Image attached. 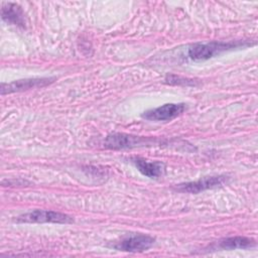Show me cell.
I'll list each match as a JSON object with an SVG mask.
<instances>
[{
	"instance_id": "1",
	"label": "cell",
	"mask_w": 258,
	"mask_h": 258,
	"mask_svg": "<svg viewBox=\"0 0 258 258\" xmlns=\"http://www.w3.org/2000/svg\"><path fill=\"white\" fill-rule=\"evenodd\" d=\"M255 42L249 40H235V41H210L207 43L198 42L188 47L187 55L192 60H206L224 51L247 47L254 45Z\"/></svg>"
},
{
	"instance_id": "2",
	"label": "cell",
	"mask_w": 258,
	"mask_h": 258,
	"mask_svg": "<svg viewBox=\"0 0 258 258\" xmlns=\"http://www.w3.org/2000/svg\"><path fill=\"white\" fill-rule=\"evenodd\" d=\"M152 139L141 137V136H135L131 134L126 133H120V132H114L111 134H108L102 145L107 149H126V148H133L136 146H141L145 144H150Z\"/></svg>"
},
{
	"instance_id": "3",
	"label": "cell",
	"mask_w": 258,
	"mask_h": 258,
	"mask_svg": "<svg viewBox=\"0 0 258 258\" xmlns=\"http://www.w3.org/2000/svg\"><path fill=\"white\" fill-rule=\"evenodd\" d=\"M17 223H56V224H71L74 219L63 213L49 211V210H34L16 219Z\"/></svg>"
},
{
	"instance_id": "4",
	"label": "cell",
	"mask_w": 258,
	"mask_h": 258,
	"mask_svg": "<svg viewBox=\"0 0 258 258\" xmlns=\"http://www.w3.org/2000/svg\"><path fill=\"white\" fill-rule=\"evenodd\" d=\"M229 177L227 175H210L199 178L195 181H188L176 184L174 189L179 192H188V194H199L201 191L215 188L223 185L227 182Z\"/></svg>"
},
{
	"instance_id": "5",
	"label": "cell",
	"mask_w": 258,
	"mask_h": 258,
	"mask_svg": "<svg viewBox=\"0 0 258 258\" xmlns=\"http://www.w3.org/2000/svg\"><path fill=\"white\" fill-rule=\"evenodd\" d=\"M155 238L145 234H131L117 242L113 248L123 252H143L153 246Z\"/></svg>"
},
{
	"instance_id": "6",
	"label": "cell",
	"mask_w": 258,
	"mask_h": 258,
	"mask_svg": "<svg viewBox=\"0 0 258 258\" xmlns=\"http://www.w3.org/2000/svg\"><path fill=\"white\" fill-rule=\"evenodd\" d=\"M186 106L184 103H167L154 109L145 111L141 116L149 121H170L181 115Z\"/></svg>"
},
{
	"instance_id": "7",
	"label": "cell",
	"mask_w": 258,
	"mask_h": 258,
	"mask_svg": "<svg viewBox=\"0 0 258 258\" xmlns=\"http://www.w3.org/2000/svg\"><path fill=\"white\" fill-rule=\"evenodd\" d=\"M55 81V78H33V79H23L13 81L11 83H2L0 92L1 95L23 92L35 88H43Z\"/></svg>"
},
{
	"instance_id": "8",
	"label": "cell",
	"mask_w": 258,
	"mask_h": 258,
	"mask_svg": "<svg viewBox=\"0 0 258 258\" xmlns=\"http://www.w3.org/2000/svg\"><path fill=\"white\" fill-rule=\"evenodd\" d=\"M256 247V241L245 236H233L220 239L211 245L212 251L219 250H235V249H251Z\"/></svg>"
},
{
	"instance_id": "9",
	"label": "cell",
	"mask_w": 258,
	"mask_h": 258,
	"mask_svg": "<svg viewBox=\"0 0 258 258\" xmlns=\"http://www.w3.org/2000/svg\"><path fill=\"white\" fill-rule=\"evenodd\" d=\"M131 161L138 169V171H140L143 175L150 178H157L163 175L165 171L164 163L158 160L150 161L141 157H132Z\"/></svg>"
},
{
	"instance_id": "10",
	"label": "cell",
	"mask_w": 258,
	"mask_h": 258,
	"mask_svg": "<svg viewBox=\"0 0 258 258\" xmlns=\"http://www.w3.org/2000/svg\"><path fill=\"white\" fill-rule=\"evenodd\" d=\"M1 16L4 21L7 23L24 27V13L21 7L15 3H6L3 4L1 9Z\"/></svg>"
},
{
	"instance_id": "11",
	"label": "cell",
	"mask_w": 258,
	"mask_h": 258,
	"mask_svg": "<svg viewBox=\"0 0 258 258\" xmlns=\"http://www.w3.org/2000/svg\"><path fill=\"white\" fill-rule=\"evenodd\" d=\"M165 83L169 85H182V86H196V81L192 79L181 78L175 75H166Z\"/></svg>"
}]
</instances>
